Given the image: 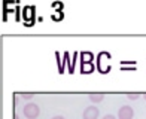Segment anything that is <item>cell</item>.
I'll use <instances>...</instances> for the list:
<instances>
[{"mask_svg":"<svg viewBox=\"0 0 146 119\" xmlns=\"http://www.w3.org/2000/svg\"><path fill=\"white\" fill-rule=\"evenodd\" d=\"M127 97L130 98V100H137V98L140 97V94H137V92H128Z\"/></svg>","mask_w":146,"mask_h":119,"instance_id":"cell-5","label":"cell"},{"mask_svg":"<svg viewBox=\"0 0 146 119\" xmlns=\"http://www.w3.org/2000/svg\"><path fill=\"white\" fill-rule=\"evenodd\" d=\"M19 95H23V98H25V100H31L35 94H31V92H24V94H19Z\"/></svg>","mask_w":146,"mask_h":119,"instance_id":"cell-6","label":"cell"},{"mask_svg":"<svg viewBox=\"0 0 146 119\" xmlns=\"http://www.w3.org/2000/svg\"><path fill=\"white\" fill-rule=\"evenodd\" d=\"M90 100L92 103H100L104 100V94H102V92H92V94H90Z\"/></svg>","mask_w":146,"mask_h":119,"instance_id":"cell-4","label":"cell"},{"mask_svg":"<svg viewBox=\"0 0 146 119\" xmlns=\"http://www.w3.org/2000/svg\"><path fill=\"white\" fill-rule=\"evenodd\" d=\"M103 119H116V118H115L113 115H106V116H104Z\"/></svg>","mask_w":146,"mask_h":119,"instance_id":"cell-7","label":"cell"},{"mask_svg":"<svg viewBox=\"0 0 146 119\" xmlns=\"http://www.w3.org/2000/svg\"><path fill=\"white\" fill-rule=\"evenodd\" d=\"M52 119H66V118H64V116H54Z\"/></svg>","mask_w":146,"mask_h":119,"instance_id":"cell-8","label":"cell"},{"mask_svg":"<svg viewBox=\"0 0 146 119\" xmlns=\"http://www.w3.org/2000/svg\"><path fill=\"white\" fill-rule=\"evenodd\" d=\"M143 97H145V100H146V94H145V95H143Z\"/></svg>","mask_w":146,"mask_h":119,"instance_id":"cell-10","label":"cell"},{"mask_svg":"<svg viewBox=\"0 0 146 119\" xmlns=\"http://www.w3.org/2000/svg\"><path fill=\"white\" fill-rule=\"evenodd\" d=\"M14 119H19V118H18V115H14Z\"/></svg>","mask_w":146,"mask_h":119,"instance_id":"cell-9","label":"cell"},{"mask_svg":"<svg viewBox=\"0 0 146 119\" xmlns=\"http://www.w3.org/2000/svg\"><path fill=\"white\" fill-rule=\"evenodd\" d=\"M24 116L25 118H29V119H36L39 116V113H40V109H39V106L35 104V103H29V104H25L24 106Z\"/></svg>","mask_w":146,"mask_h":119,"instance_id":"cell-1","label":"cell"},{"mask_svg":"<svg viewBox=\"0 0 146 119\" xmlns=\"http://www.w3.org/2000/svg\"><path fill=\"white\" fill-rule=\"evenodd\" d=\"M98 109L97 107H94V106H90V107H87L84 110V115H82V118L84 119H97L98 118Z\"/></svg>","mask_w":146,"mask_h":119,"instance_id":"cell-3","label":"cell"},{"mask_svg":"<svg viewBox=\"0 0 146 119\" xmlns=\"http://www.w3.org/2000/svg\"><path fill=\"white\" fill-rule=\"evenodd\" d=\"M134 116V110L130 106H122L118 110V119H133Z\"/></svg>","mask_w":146,"mask_h":119,"instance_id":"cell-2","label":"cell"}]
</instances>
